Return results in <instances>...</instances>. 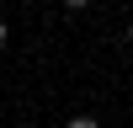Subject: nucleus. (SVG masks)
<instances>
[{"instance_id":"7ed1b4c3","label":"nucleus","mask_w":133,"mask_h":128,"mask_svg":"<svg viewBox=\"0 0 133 128\" xmlns=\"http://www.w3.org/2000/svg\"><path fill=\"white\" fill-rule=\"evenodd\" d=\"M5 43H11V32H5V21H0V48H5Z\"/></svg>"},{"instance_id":"f03ea898","label":"nucleus","mask_w":133,"mask_h":128,"mask_svg":"<svg viewBox=\"0 0 133 128\" xmlns=\"http://www.w3.org/2000/svg\"><path fill=\"white\" fill-rule=\"evenodd\" d=\"M64 5H69V11H85V5H91V0H64Z\"/></svg>"},{"instance_id":"f257e3e1","label":"nucleus","mask_w":133,"mask_h":128,"mask_svg":"<svg viewBox=\"0 0 133 128\" xmlns=\"http://www.w3.org/2000/svg\"><path fill=\"white\" fill-rule=\"evenodd\" d=\"M64 128H101V123H96V117H69Z\"/></svg>"},{"instance_id":"20e7f679","label":"nucleus","mask_w":133,"mask_h":128,"mask_svg":"<svg viewBox=\"0 0 133 128\" xmlns=\"http://www.w3.org/2000/svg\"><path fill=\"white\" fill-rule=\"evenodd\" d=\"M128 43H133V21H128Z\"/></svg>"}]
</instances>
